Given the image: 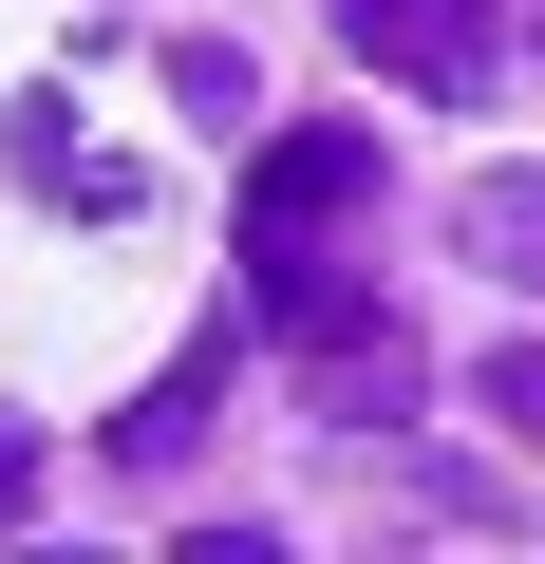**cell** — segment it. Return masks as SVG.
Returning a JSON list of instances; mask_svg holds the SVG:
<instances>
[{
	"mask_svg": "<svg viewBox=\"0 0 545 564\" xmlns=\"http://www.w3.org/2000/svg\"><path fill=\"white\" fill-rule=\"evenodd\" d=\"M526 20H545V0H526Z\"/></svg>",
	"mask_w": 545,
	"mask_h": 564,
	"instance_id": "9",
	"label": "cell"
},
{
	"mask_svg": "<svg viewBox=\"0 0 545 564\" xmlns=\"http://www.w3.org/2000/svg\"><path fill=\"white\" fill-rule=\"evenodd\" d=\"M339 39L414 95H489V0H339Z\"/></svg>",
	"mask_w": 545,
	"mask_h": 564,
	"instance_id": "2",
	"label": "cell"
},
{
	"mask_svg": "<svg viewBox=\"0 0 545 564\" xmlns=\"http://www.w3.org/2000/svg\"><path fill=\"white\" fill-rule=\"evenodd\" d=\"M226 358H244V339H226V321H207V339H188V358H170V377H151V395H132V433H113V452H132V470H170V452H188V433H207V395H226Z\"/></svg>",
	"mask_w": 545,
	"mask_h": 564,
	"instance_id": "4",
	"label": "cell"
},
{
	"mask_svg": "<svg viewBox=\"0 0 545 564\" xmlns=\"http://www.w3.org/2000/svg\"><path fill=\"white\" fill-rule=\"evenodd\" d=\"M470 395H489V414H508V433H526V452H545V339H508V358H489V377H470Z\"/></svg>",
	"mask_w": 545,
	"mask_h": 564,
	"instance_id": "7",
	"label": "cell"
},
{
	"mask_svg": "<svg viewBox=\"0 0 545 564\" xmlns=\"http://www.w3.org/2000/svg\"><path fill=\"white\" fill-rule=\"evenodd\" d=\"M451 245H470L489 282H545V170H470V207H451Z\"/></svg>",
	"mask_w": 545,
	"mask_h": 564,
	"instance_id": "5",
	"label": "cell"
},
{
	"mask_svg": "<svg viewBox=\"0 0 545 564\" xmlns=\"http://www.w3.org/2000/svg\"><path fill=\"white\" fill-rule=\"evenodd\" d=\"M170 95H188V113H244V95H263V76H244V57H226V39H170Z\"/></svg>",
	"mask_w": 545,
	"mask_h": 564,
	"instance_id": "6",
	"label": "cell"
},
{
	"mask_svg": "<svg viewBox=\"0 0 545 564\" xmlns=\"http://www.w3.org/2000/svg\"><path fill=\"white\" fill-rule=\"evenodd\" d=\"M339 207H377V132H358V113L263 132V170H244V245H263V226H339Z\"/></svg>",
	"mask_w": 545,
	"mask_h": 564,
	"instance_id": "1",
	"label": "cell"
},
{
	"mask_svg": "<svg viewBox=\"0 0 545 564\" xmlns=\"http://www.w3.org/2000/svg\"><path fill=\"white\" fill-rule=\"evenodd\" d=\"M0 151H20V188H57L76 226H132V207H151V170H132V151H76V113H57V95L0 113Z\"/></svg>",
	"mask_w": 545,
	"mask_h": 564,
	"instance_id": "3",
	"label": "cell"
},
{
	"mask_svg": "<svg viewBox=\"0 0 545 564\" xmlns=\"http://www.w3.org/2000/svg\"><path fill=\"white\" fill-rule=\"evenodd\" d=\"M20 508H39V452H20V433H0V527H20Z\"/></svg>",
	"mask_w": 545,
	"mask_h": 564,
	"instance_id": "8",
	"label": "cell"
}]
</instances>
